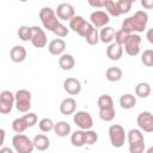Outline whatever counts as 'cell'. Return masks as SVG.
I'll return each instance as SVG.
<instances>
[{"label":"cell","mask_w":153,"mask_h":153,"mask_svg":"<svg viewBox=\"0 0 153 153\" xmlns=\"http://www.w3.org/2000/svg\"><path fill=\"white\" fill-rule=\"evenodd\" d=\"M38 127H39V129H41L43 133H49V131H51L53 128H54V122H53L51 118L45 117V118H42V120L38 122Z\"/></svg>","instance_id":"d6a6232c"},{"label":"cell","mask_w":153,"mask_h":153,"mask_svg":"<svg viewBox=\"0 0 153 153\" xmlns=\"http://www.w3.org/2000/svg\"><path fill=\"white\" fill-rule=\"evenodd\" d=\"M123 55V48L122 44H118L116 42L109 43V47L106 48V56L111 61H118Z\"/></svg>","instance_id":"2e32d148"},{"label":"cell","mask_w":153,"mask_h":153,"mask_svg":"<svg viewBox=\"0 0 153 153\" xmlns=\"http://www.w3.org/2000/svg\"><path fill=\"white\" fill-rule=\"evenodd\" d=\"M65 49H66V42L62 38H55L48 44L49 53L51 55H55V56H59V55L63 54Z\"/></svg>","instance_id":"e0dca14e"},{"label":"cell","mask_w":153,"mask_h":153,"mask_svg":"<svg viewBox=\"0 0 153 153\" xmlns=\"http://www.w3.org/2000/svg\"><path fill=\"white\" fill-rule=\"evenodd\" d=\"M39 19L44 26V29H47L48 31L54 32V30L56 29V26L60 24L57 16L55 14V11L48 6H44L41 8L39 11Z\"/></svg>","instance_id":"3957f363"},{"label":"cell","mask_w":153,"mask_h":153,"mask_svg":"<svg viewBox=\"0 0 153 153\" xmlns=\"http://www.w3.org/2000/svg\"><path fill=\"white\" fill-rule=\"evenodd\" d=\"M135 94L140 98H147L151 94V85L148 82H139L135 86Z\"/></svg>","instance_id":"4316f807"},{"label":"cell","mask_w":153,"mask_h":153,"mask_svg":"<svg viewBox=\"0 0 153 153\" xmlns=\"http://www.w3.org/2000/svg\"><path fill=\"white\" fill-rule=\"evenodd\" d=\"M27 128H29V126H27V123L25 122V120L23 118V116L16 118V120L12 122V129H13L16 133H23V131H25Z\"/></svg>","instance_id":"f1b7e54d"},{"label":"cell","mask_w":153,"mask_h":153,"mask_svg":"<svg viewBox=\"0 0 153 153\" xmlns=\"http://www.w3.org/2000/svg\"><path fill=\"white\" fill-rule=\"evenodd\" d=\"M128 143H129V152L130 153H142L145 151V137L141 130L139 129H130L127 135Z\"/></svg>","instance_id":"7a4b0ae2"},{"label":"cell","mask_w":153,"mask_h":153,"mask_svg":"<svg viewBox=\"0 0 153 153\" xmlns=\"http://www.w3.org/2000/svg\"><path fill=\"white\" fill-rule=\"evenodd\" d=\"M20 2H26V1H29V0H19Z\"/></svg>","instance_id":"bcb514c9"},{"label":"cell","mask_w":153,"mask_h":153,"mask_svg":"<svg viewBox=\"0 0 153 153\" xmlns=\"http://www.w3.org/2000/svg\"><path fill=\"white\" fill-rule=\"evenodd\" d=\"M23 118L25 120V122L27 123L29 128L30 127H33L36 123H37V115L35 112H25V115L23 116Z\"/></svg>","instance_id":"f35d334b"},{"label":"cell","mask_w":153,"mask_h":153,"mask_svg":"<svg viewBox=\"0 0 153 153\" xmlns=\"http://www.w3.org/2000/svg\"><path fill=\"white\" fill-rule=\"evenodd\" d=\"M109 137L110 142L114 147L120 148L124 145V141L127 139V134L124 131V128L120 124H111L109 127Z\"/></svg>","instance_id":"52a82bcc"},{"label":"cell","mask_w":153,"mask_h":153,"mask_svg":"<svg viewBox=\"0 0 153 153\" xmlns=\"http://www.w3.org/2000/svg\"><path fill=\"white\" fill-rule=\"evenodd\" d=\"M75 65V61H74V57L71 55V54H61L60 57H59V66L61 69L63 71H71L73 69Z\"/></svg>","instance_id":"603a6c76"},{"label":"cell","mask_w":153,"mask_h":153,"mask_svg":"<svg viewBox=\"0 0 153 153\" xmlns=\"http://www.w3.org/2000/svg\"><path fill=\"white\" fill-rule=\"evenodd\" d=\"M115 29L111 27V26H103L102 30L99 31V41L103 42V43H111L114 41V37H115Z\"/></svg>","instance_id":"7402d4cb"},{"label":"cell","mask_w":153,"mask_h":153,"mask_svg":"<svg viewBox=\"0 0 153 153\" xmlns=\"http://www.w3.org/2000/svg\"><path fill=\"white\" fill-rule=\"evenodd\" d=\"M141 37L137 33H129L127 39L124 41V50L129 56H136L140 53Z\"/></svg>","instance_id":"ba28073f"},{"label":"cell","mask_w":153,"mask_h":153,"mask_svg":"<svg viewBox=\"0 0 153 153\" xmlns=\"http://www.w3.org/2000/svg\"><path fill=\"white\" fill-rule=\"evenodd\" d=\"M148 23V14L145 11H136L133 16L128 17L123 20L121 29L127 31L128 33L143 32L146 30V25Z\"/></svg>","instance_id":"6da1fadb"},{"label":"cell","mask_w":153,"mask_h":153,"mask_svg":"<svg viewBox=\"0 0 153 153\" xmlns=\"http://www.w3.org/2000/svg\"><path fill=\"white\" fill-rule=\"evenodd\" d=\"M32 143H33V147L38 151H45L49 148L50 146V140L47 135L44 134H38L33 137L32 140Z\"/></svg>","instance_id":"44dd1931"},{"label":"cell","mask_w":153,"mask_h":153,"mask_svg":"<svg viewBox=\"0 0 153 153\" xmlns=\"http://www.w3.org/2000/svg\"><path fill=\"white\" fill-rule=\"evenodd\" d=\"M71 142L75 147H82V146H85V130H82V129L75 130L71 135Z\"/></svg>","instance_id":"484cf974"},{"label":"cell","mask_w":153,"mask_h":153,"mask_svg":"<svg viewBox=\"0 0 153 153\" xmlns=\"http://www.w3.org/2000/svg\"><path fill=\"white\" fill-rule=\"evenodd\" d=\"M135 104H136V98L131 93H126V94L121 96V98H120V105L122 109H126V110L133 109L135 106Z\"/></svg>","instance_id":"d4e9b609"},{"label":"cell","mask_w":153,"mask_h":153,"mask_svg":"<svg viewBox=\"0 0 153 153\" xmlns=\"http://www.w3.org/2000/svg\"><path fill=\"white\" fill-rule=\"evenodd\" d=\"M141 6L146 10L153 8V0H141Z\"/></svg>","instance_id":"b9f144b4"},{"label":"cell","mask_w":153,"mask_h":153,"mask_svg":"<svg viewBox=\"0 0 153 153\" xmlns=\"http://www.w3.org/2000/svg\"><path fill=\"white\" fill-rule=\"evenodd\" d=\"M63 90L71 96H76L81 91V82L75 78H67L63 81Z\"/></svg>","instance_id":"9a60e30c"},{"label":"cell","mask_w":153,"mask_h":153,"mask_svg":"<svg viewBox=\"0 0 153 153\" xmlns=\"http://www.w3.org/2000/svg\"><path fill=\"white\" fill-rule=\"evenodd\" d=\"M97 140H98V134L94 130H92V129L85 130V145L91 146V145L96 143Z\"/></svg>","instance_id":"d590c367"},{"label":"cell","mask_w":153,"mask_h":153,"mask_svg":"<svg viewBox=\"0 0 153 153\" xmlns=\"http://www.w3.org/2000/svg\"><path fill=\"white\" fill-rule=\"evenodd\" d=\"M104 7H105L108 14H110V16H112V17H118V16H121L116 1H114V0H108Z\"/></svg>","instance_id":"f546056e"},{"label":"cell","mask_w":153,"mask_h":153,"mask_svg":"<svg viewBox=\"0 0 153 153\" xmlns=\"http://www.w3.org/2000/svg\"><path fill=\"white\" fill-rule=\"evenodd\" d=\"M53 33H55L57 37H60V38H63V37H66L67 35H68V29H67V26H65L63 24H59L57 26H56V29L54 30V32Z\"/></svg>","instance_id":"ab89813d"},{"label":"cell","mask_w":153,"mask_h":153,"mask_svg":"<svg viewBox=\"0 0 153 153\" xmlns=\"http://www.w3.org/2000/svg\"><path fill=\"white\" fill-rule=\"evenodd\" d=\"M147 39L149 43H153V29H149L147 31Z\"/></svg>","instance_id":"ee69618b"},{"label":"cell","mask_w":153,"mask_h":153,"mask_svg":"<svg viewBox=\"0 0 153 153\" xmlns=\"http://www.w3.org/2000/svg\"><path fill=\"white\" fill-rule=\"evenodd\" d=\"M53 130L57 136L66 137L67 135L71 134V124L68 122H66V121H59L57 123H54Z\"/></svg>","instance_id":"ffe728a7"},{"label":"cell","mask_w":153,"mask_h":153,"mask_svg":"<svg viewBox=\"0 0 153 153\" xmlns=\"http://www.w3.org/2000/svg\"><path fill=\"white\" fill-rule=\"evenodd\" d=\"M122 76H123V72L118 67H109L105 72V78L111 82L120 81L122 79Z\"/></svg>","instance_id":"cb8c5ba5"},{"label":"cell","mask_w":153,"mask_h":153,"mask_svg":"<svg viewBox=\"0 0 153 153\" xmlns=\"http://www.w3.org/2000/svg\"><path fill=\"white\" fill-rule=\"evenodd\" d=\"M110 22V17L106 12L104 11H94L91 13L90 16V23L96 27V29H99V27H103L105 26L108 23Z\"/></svg>","instance_id":"5bb4252c"},{"label":"cell","mask_w":153,"mask_h":153,"mask_svg":"<svg viewBox=\"0 0 153 153\" xmlns=\"http://www.w3.org/2000/svg\"><path fill=\"white\" fill-rule=\"evenodd\" d=\"M69 27L81 37H86L90 31L94 27L90 22H86L81 16H74L69 20Z\"/></svg>","instance_id":"277c9868"},{"label":"cell","mask_w":153,"mask_h":153,"mask_svg":"<svg viewBox=\"0 0 153 153\" xmlns=\"http://www.w3.org/2000/svg\"><path fill=\"white\" fill-rule=\"evenodd\" d=\"M73 122L78 126L79 129H82V130L91 129L93 127L92 116L87 111H76L73 116Z\"/></svg>","instance_id":"9c48e42d"},{"label":"cell","mask_w":153,"mask_h":153,"mask_svg":"<svg viewBox=\"0 0 153 153\" xmlns=\"http://www.w3.org/2000/svg\"><path fill=\"white\" fill-rule=\"evenodd\" d=\"M137 126L140 129H142L145 133H152L153 131V115L149 111H142L137 115L136 118Z\"/></svg>","instance_id":"7c38bea8"},{"label":"cell","mask_w":153,"mask_h":153,"mask_svg":"<svg viewBox=\"0 0 153 153\" xmlns=\"http://www.w3.org/2000/svg\"><path fill=\"white\" fill-rule=\"evenodd\" d=\"M98 108L99 109H104V108H111L114 106V100L112 98L109 96V94H102L99 98H98Z\"/></svg>","instance_id":"1f68e13d"},{"label":"cell","mask_w":153,"mask_h":153,"mask_svg":"<svg viewBox=\"0 0 153 153\" xmlns=\"http://www.w3.org/2000/svg\"><path fill=\"white\" fill-rule=\"evenodd\" d=\"M30 42L35 48H44L47 45V35L39 26H31V39Z\"/></svg>","instance_id":"8fae6325"},{"label":"cell","mask_w":153,"mask_h":153,"mask_svg":"<svg viewBox=\"0 0 153 153\" xmlns=\"http://www.w3.org/2000/svg\"><path fill=\"white\" fill-rule=\"evenodd\" d=\"M4 152H8V153H12L13 151H12L11 148H8V147H4V148H1V147H0V153H4Z\"/></svg>","instance_id":"f6af8a7d"},{"label":"cell","mask_w":153,"mask_h":153,"mask_svg":"<svg viewBox=\"0 0 153 153\" xmlns=\"http://www.w3.org/2000/svg\"><path fill=\"white\" fill-rule=\"evenodd\" d=\"M10 57L16 63L23 62L26 59V49L23 45H14L10 51Z\"/></svg>","instance_id":"d6986e66"},{"label":"cell","mask_w":153,"mask_h":153,"mask_svg":"<svg viewBox=\"0 0 153 153\" xmlns=\"http://www.w3.org/2000/svg\"><path fill=\"white\" fill-rule=\"evenodd\" d=\"M129 1H130V2H131V4H133V2H135V1H136V0H129Z\"/></svg>","instance_id":"7dc6e473"},{"label":"cell","mask_w":153,"mask_h":153,"mask_svg":"<svg viewBox=\"0 0 153 153\" xmlns=\"http://www.w3.org/2000/svg\"><path fill=\"white\" fill-rule=\"evenodd\" d=\"M141 62L147 66V67H152L153 66V50L152 49H146L142 55H141Z\"/></svg>","instance_id":"e575fe53"},{"label":"cell","mask_w":153,"mask_h":153,"mask_svg":"<svg viewBox=\"0 0 153 153\" xmlns=\"http://www.w3.org/2000/svg\"><path fill=\"white\" fill-rule=\"evenodd\" d=\"M108 0H87L88 5L92 6V7H96V8H102L105 6Z\"/></svg>","instance_id":"60d3db41"},{"label":"cell","mask_w":153,"mask_h":153,"mask_svg":"<svg viewBox=\"0 0 153 153\" xmlns=\"http://www.w3.org/2000/svg\"><path fill=\"white\" fill-rule=\"evenodd\" d=\"M14 105L19 112H27L31 108V93L27 90H18L14 94Z\"/></svg>","instance_id":"8992f818"},{"label":"cell","mask_w":153,"mask_h":153,"mask_svg":"<svg viewBox=\"0 0 153 153\" xmlns=\"http://www.w3.org/2000/svg\"><path fill=\"white\" fill-rule=\"evenodd\" d=\"M18 37L23 41V42H29L31 39V26H26V25H23L18 29V32H17Z\"/></svg>","instance_id":"4dcf8cb0"},{"label":"cell","mask_w":153,"mask_h":153,"mask_svg":"<svg viewBox=\"0 0 153 153\" xmlns=\"http://www.w3.org/2000/svg\"><path fill=\"white\" fill-rule=\"evenodd\" d=\"M85 39H86V42H87L90 45H97L98 42H99V32H98V29L93 27V29L90 31V33L85 37Z\"/></svg>","instance_id":"836d02e7"},{"label":"cell","mask_w":153,"mask_h":153,"mask_svg":"<svg viewBox=\"0 0 153 153\" xmlns=\"http://www.w3.org/2000/svg\"><path fill=\"white\" fill-rule=\"evenodd\" d=\"M131 5L133 4L129 0H118L117 1V6H118V10H120V13L121 14L128 13L131 10Z\"/></svg>","instance_id":"8d00e7d4"},{"label":"cell","mask_w":153,"mask_h":153,"mask_svg":"<svg viewBox=\"0 0 153 153\" xmlns=\"http://www.w3.org/2000/svg\"><path fill=\"white\" fill-rule=\"evenodd\" d=\"M128 32L127 31H124V30H118V31H116L115 32V37H114V39H115V42L116 43H118V44H122L123 45V43H124V41L127 39V37H128Z\"/></svg>","instance_id":"74e56055"},{"label":"cell","mask_w":153,"mask_h":153,"mask_svg":"<svg viewBox=\"0 0 153 153\" xmlns=\"http://www.w3.org/2000/svg\"><path fill=\"white\" fill-rule=\"evenodd\" d=\"M14 105V94L8 91L5 90L0 93V114L6 115L10 114L13 109Z\"/></svg>","instance_id":"30bf717a"},{"label":"cell","mask_w":153,"mask_h":153,"mask_svg":"<svg viewBox=\"0 0 153 153\" xmlns=\"http://www.w3.org/2000/svg\"><path fill=\"white\" fill-rule=\"evenodd\" d=\"M75 109H76V102L74 98L72 97H68V98H65L61 104H60V112L62 115H72L75 112Z\"/></svg>","instance_id":"ac0fdd59"},{"label":"cell","mask_w":153,"mask_h":153,"mask_svg":"<svg viewBox=\"0 0 153 153\" xmlns=\"http://www.w3.org/2000/svg\"><path fill=\"white\" fill-rule=\"evenodd\" d=\"M12 145L17 153H31L35 148L32 141L22 133H17L12 137Z\"/></svg>","instance_id":"5b68a950"},{"label":"cell","mask_w":153,"mask_h":153,"mask_svg":"<svg viewBox=\"0 0 153 153\" xmlns=\"http://www.w3.org/2000/svg\"><path fill=\"white\" fill-rule=\"evenodd\" d=\"M55 14L57 16L59 19H61V20H68L69 22L75 16V10H74V7L71 4L62 2V4H60L56 7Z\"/></svg>","instance_id":"4fadbf2b"},{"label":"cell","mask_w":153,"mask_h":153,"mask_svg":"<svg viewBox=\"0 0 153 153\" xmlns=\"http://www.w3.org/2000/svg\"><path fill=\"white\" fill-rule=\"evenodd\" d=\"M115 115H116V111H115V108L111 106V108H104V109H99V117L102 121L104 122H110L115 118Z\"/></svg>","instance_id":"83f0119b"},{"label":"cell","mask_w":153,"mask_h":153,"mask_svg":"<svg viewBox=\"0 0 153 153\" xmlns=\"http://www.w3.org/2000/svg\"><path fill=\"white\" fill-rule=\"evenodd\" d=\"M5 136H6V133L2 128H0V147L4 145V141H5Z\"/></svg>","instance_id":"7bdbcfd3"}]
</instances>
